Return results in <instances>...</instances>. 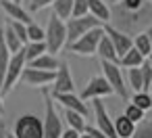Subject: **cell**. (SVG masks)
<instances>
[{
    "instance_id": "6",
    "label": "cell",
    "mask_w": 152,
    "mask_h": 138,
    "mask_svg": "<svg viewBox=\"0 0 152 138\" xmlns=\"http://www.w3.org/2000/svg\"><path fill=\"white\" fill-rule=\"evenodd\" d=\"M100 67H102V77L113 88V94H117L123 100H127L129 98V92H127V86H125V77H123L121 67L117 63H108V61H100Z\"/></svg>"
},
{
    "instance_id": "26",
    "label": "cell",
    "mask_w": 152,
    "mask_h": 138,
    "mask_svg": "<svg viewBox=\"0 0 152 138\" xmlns=\"http://www.w3.org/2000/svg\"><path fill=\"white\" fill-rule=\"evenodd\" d=\"M65 119H67V123H69V128L71 130H75V132H83L86 130V125H88V121H86V117L83 115H79V113H75V111H65Z\"/></svg>"
},
{
    "instance_id": "44",
    "label": "cell",
    "mask_w": 152,
    "mask_h": 138,
    "mask_svg": "<svg viewBox=\"0 0 152 138\" xmlns=\"http://www.w3.org/2000/svg\"><path fill=\"white\" fill-rule=\"evenodd\" d=\"M7 138H15V136H13V134H11V132H7Z\"/></svg>"
},
{
    "instance_id": "4",
    "label": "cell",
    "mask_w": 152,
    "mask_h": 138,
    "mask_svg": "<svg viewBox=\"0 0 152 138\" xmlns=\"http://www.w3.org/2000/svg\"><path fill=\"white\" fill-rule=\"evenodd\" d=\"M15 138H44V128H42V117L34 113H25L15 119L13 132Z\"/></svg>"
},
{
    "instance_id": "30",
    "label": "cell",
    "mask_w": 152,
    "mask_h": 138,
    "mask_svg": "<svg viewBox=\"0 0 152 138\" xmlns=\"http://www.w3.org/2000/svg\"><path fill=\"white\" fill-rule=\"evenodd\" d=\"M46 34H44V27L38 25L36 21H31L27 25V42H44Z\"/></svg>"
},
{
    "instance_id": "23",
    "label": "cell",
    "mask_w": 152,
    "mask_h": 138,
    "mask_svg": "<svg viewBox=\"0 0 152 138\" xmlns=\"http://www.w3.org/2000/svg\"><path fill=\"white\" fill-rule=\"evenodd\" d=\"M146 59L135 50V48H131V50H127L121 59H119V67H125V69H135V67H142V63H144Z\"/></svg>"
},
{
    "instance_id": "20",
    "label": "cell",
    "mask_w": 152,
    "mask_h": 138,
    "mask_svg": "<svg viewBox=\"0 0 152 138\" xmlns=\"http://www.w3.org/2000/svg\"><path fill=\"white\" fill-rule=\"evenodd\" d=\"M48 50H46V44L44 42H27L25 46H23V57H25V65H29L31 61H36L38 57H42V55H46Z\"/></svg>"
},
{
    "instance_id": "25",
    "label": "cell",
    "mask_w": 152,
    "mask_h": 138,
    "mask_svg": "<svg viewBox=\"0 0 152 138\" xmlns=\"http://www.w3.org/2000/svg\"><path fill=\"white\" fill-rule=\"evenodd\" d=\"M133 48H135L144 59H148V57L152 55V46H150V40H148L146 32H142V34L133 36Z\"/></svg>"
},
{
    "instance_id": "13",
    "label": "cell",
    "mask_w": 152,
    "mask_h": 138,
    "mask_svg": "<svg viewBox=\"0 0 152 138\" xmlns=\"http://www.w3.org/2000/svg\"><path fill=\"white\" fill-rule=\"evenodd\" d=\"M21 82L25 86H31V88H46L54 82V73L50 71H40V69H31V67H25L23 73H21Z\"/></svg>"
},
{
    "instance_id": "16",
    "label": "cell",
    "mask_w": 152,
    "mask_h": 138,
    "mask_svg": "<svg viewBox=\"0 0 152 138\" xmlns=\"http://www.w3.org/2000/svg\"><path fill=\"white\" fill-rule=\"evenodd\" d=\"M88 13L94 19H98L102 25L110 23V4L104 0H88Z\"/></svg>"
},
{
    "instance_id": "2",
    "label": "cell",
    "mask_w": 152,
    "mask_h": 138,
    "mask_svg": "<svg viewBox=\"0 0 152 138\" xmlns=\"http://www.w3.org/2000/svg\"><path fill=\"white\" fill-rule=\"evenodd\" d=\"M44 34H46L44 44H46L48 55H54V57H56V52H61V50L67 46V27H65V21H61V19H56L54 15H50Z\"/></svg>"
},
{
    "instance_id": "12",
    "label": "cell",
    "mask_w": 152,
    "mask_h": 138,
    "mask_svg": "<svg viewBox=\"0 0 152 138\" xmlns=\"http://www.w3.org/2000/svg\"><path fill=\"white\" fill-rule=\"evenodd\" d=\"M102 30H104L106 38L110 40V44H113V48H115V52H117V57H119V59H121L127 50H131V48H133V38H131V36H127V34H123V32L115 30L113 25H102Z\"/></svg>"
},
{
    "instance_id": "48",
    "label": "cell",
    "mask_w": 152,
    "mask_h": 138,
    "mask_svg": "<svg viewBox=\"0 0 152 138\" xmlns=\"http://www.w3.org/2000/svg\"><path fill=\"white\" fill-rule=\"evenodd\" d=\"M150 4H152V2H150Z\"/></svg>"
},
{
    "instance_id": "32",
    "label": "cell",
    "mask_w": 152,
    "mask_h": 138,
    "mask_svg": "<svg viewBox=\"0 0 152 138\" xmlns=\"http://www.w3.org/2000/svg\"><path fill=\"white\" fill-rule=\"evenodd\" d=\"M9 27L15 32V36L19 38V42L25 46V44H27V25H23V23H19V21H9Z\"/></svg>"
},
{
    "instance_id": "47",
    "label": "cell",
    "mask_w": 152,
    "mask_h": 138,
    "mask_svg": "<svg viewBox=\"0 0 152 138\" xmlns=\"http://www.w3.org/2000/svg\"><path fill=\"white\" fill-rule=\"evenodd\" d=\"M146 2H152V0H146Z\"/></svg>"
},
{
    "instance_id": "27",
    "label": "cell",
    "mask_w": 152,
    "mask_h": 138,
    "mask_svg": "<svg viewBox=\"0 0 152 138\" xmlns=\"http://www.w3.org/2000/svg\"><path fill=\"white\" fill-rule=\"evenodd\" d=\"M127 84L133 92H142L144 90V82H142V73H140V67L135 69H127Z\"/></svg>"
},
{
    "instance_id": "43",
    "label": "cell",
    "mask_w": 152,
    "mask_h": 138,
    "mask_svg": "<svg viewBox=\"0 0 152 138\" xmlns=\"http://www.w3.org/2000/svg\"><path fill=\"white\" fill-rule=\"evenodd\" d=\"M79 138H90V136L88 134H79Z\"/></svg>"
},
{
    "instance_id": "22",
    "label": "cell",
    "mask_w": 152,
    "mask_h": 138,
    "mask_svg": "<svg viewBox=\"0 0 152 138\" xmlns=\"http://www.w3.org/2000/svg\"><path fill=\"white\" fill-rule=\"evenodd\" d=\"M71 9H73V0H54L52 2V15L61 21L71 19Z\"/></svg>"
},
{
    "instance_id": "29",
    "label": "cell",
    "mask_w": 152,
    "mask_h": 138,
    "mask_svg": "<svg viewBox=\"0 0 152 138\" xmlns=\"http://www.w3.org/2000/svg\"><path fill=\"white\" fill-rule=\"evenodd\" d=\"M131 138H152V119H142L140 123H135Z\"/></svg>"
},
{
    "instance_id": "21",
    "label": "cell",
    "mask_w": 152,
    "mask_h": 138,
    "mask_svg": "<svg viewBox=\"0 0 152 138\" xmlns=\"http://www.w3.org/2000/svg\"><path fill=\"white\" fill-rule=\"evenodd\" d=\"M0 34H2V40H4V46L9 48V52L11 55H15V52H19L21 48H23V44L19 42V38L15 36V32L9 27V23L4 25V27H0Z\"/></svg>"
},
{
    "instance_id": "11",
    "label": "cell",
    "mask_w": 152,
    "mask_h": 138,
    "mask_svg": "<svg viewBox=\"0 0 152 138\" xmlns=\"http://www.w3.org/2000/svg\"><path fill=\"white\" fill-rule=\"evenodd\" d=\"M110 94H113V88L108 86V82L102 75H94V77H90V82L83 88V92H81L79 98L86 103V100H94V98H106Z\"/></svg>"
},
{
    "instance_id": "9",
    "label": "cell",
    "mask_w": 152,
    "mask_h": 138,
    "mask_svg": "<svg viewBox=\"0 0 152 138\" xmlns=\"http://www.w3.org/2000/svg\"><path fill=\"white\" fill-rule=\"evenodd\" d=\"M92 107H94V119H96V130H100L106 138H117L115 136V125H113V117L108 115L102 98H94L92 100Z\"/></svg>"
},
{
    "instance_id": "37",
    "label": "cell",
    "mask_w": 152,
    "mask_h": 138,
    "mask_svg": "<svg viewBox=\"0 0 152 138\" xmlns=\"http://www.w3.org/2000/svg\"><path fill=\"white\" fill-rule=\"evenodd\" d=\"M81 134H88L90 138H106V136H104V134H102L100 130H96L94 125H86V130H83Z\"/></svg>"
},
{
    "instance_id": "7",
    "label": "cell",
    "mask_w": 152,
    "mask_h": 138,
    "mask_svg": "<svg viewBox=\"0 0 152 138\" xmlns=\"http://www.w3.org/2000/svg\"><path fill=\"white\" fill-rule=\"evenodd\" d=\"M25 57H23V48L15 55H11V61H9V67H7V73H4V80H2V86H0V92H2V96H7L15 84L21 80V73L25 69Z\"/></svg>"
},
{
    "instance_id": "5",
    "label": "cell",
    "mask_w": 152,
    "mask_h": 138,
    "mask_svg": "<svg viewBox=\"0 0 152 138\" xmlns=\"http://www.w3.org/2000/svg\"><path fill=\"white\" fill-rule=\"evenodd\" d=\"M65 27H67V46H71L73 42H77L88 32L102 27V23L98 19H94L92 15H86V17H77V19L71 17L69 21H65Z\"/></svg>"
},
{
    "instance_id": "3",
    "label": "cell",
    "mask_w": 152,
    "mask_h": 138,
    "mask_svg": "<svg viewBox=\"0 0 152 138\" xmlns=\"http://www.w3.org/2000/svg\"><path fill=\"white\" fill-rule=\"evenodd\" d=\"M44 138H61L63 134V119L54 107V100L48 92H44V117H42Z\"/></svg>"
},
{
    "instance_id": "45",
    "label": "cell",
    "mask_w": 152,
    "mask_h": 138,
    "mask_svg": "<svg viewBox=\"0 0 152 138\" xmlns=\"http://www.w3.org/2000/svg\"><path fill=\"white\" fill-rule=\"evenodd\" d=\"M13 2H17V4H21V0H13Z\"/></svg>"
},
{
    "instance_id": "41",
    "label": "cell",
    "mask_w": 152,
    "mask_h": 138,
    "mask_svg": "<svg viewBox=\"0 0 152 138\" xmlns=\"http://www.w3.org/2000/svg\"><path fill=\"white\" fill-rule=\"evenodd\" d=\"M146 63H148V65H150V67H152V55H150V57H148V59H146Z\"/></svg>"
},
{
    "instance_id": "18",
    "label": "cell",
    "mask_w": 152,
    "mask_h": 138,
    "mask_svg": "<svg viewBox=\"0 0 152 138\" xmlns=\"http://www.w3.org/2000/svg\"><path fill=\"white\" fill-rule=\"evenodd\" d=\"M96 55L100 57V61H108V63H117V65H119V57H117V52H115L110 40L106 38V34L100 38L98 48H96Z\"/></svg>"
},
{
    "instance_id": "19",
    "label": "cell",
    "mask_w": 152,
    "mask_h": 138,
    "mask_svg": "<svg viewBox=\"0 0 152 138\" xmlns=\"http://www.w3.org/2000/svg\"><path fill=\"white\" fill-rule=\"evenodd\" d=\"M113 125H115V136L117 138H131L133 130H135V123H131L125 115H119L113 119Z\"/></svg>"
},
{
    "instance_id": "40",
    "label": "cell",
    "mask_w": 152,
    "mask_h": 138,
    "mask_svg": "<svg viewBox=\"0 0 152 138\" xmlns=\"http://www.w3.org/2000/svg\"><path fill=\"white\" fill-rule=\"evenodd\" d=\"M4 115V103H2V92H0V117Z\"/></svg>"
},
{
    "instance_id": "42",
    "label": "cell",
    "mask_w": 152,
    "mask_h": 138,
    "mask_svg": "<svg viewBox=\"0 0 152 138\" xmlns=\"http://www.w3.org/2000/svg\"><path fill=\"white\" fill-rule=\"evenodd\" d=\"M106 2H108V4H117V2H119V0H106Z\"/></svg>"
},
{
    "instance_id": "35",
    "label": "cell",
    "mask_w": 152,
    "mask_h": 138,
    "mask_svg": "<svg viewBox=\"0 0 152 138\" xmlns=\"http://www.w3.org/2000/svg\"><path fill=\"white\" fill-rule=\"evenodd\" d=\"M88 13V0H73V9H71V17H86Z\"/></svg>"
},
{
    "instance_id": "36",
    "label": "cell",
    "mask_w": 152,
    "mask_h": 138,
    "mask_svg": "<svg viewBox=\"0 0 152 138\" xmlns=\"http://www.w3.org/2000/svg\"><path fill=\"white\" fill-rule=\"evenodd\" d=\"M54 0H29V13H36V11H42L46 7H52Z\"/></svg>"
},
{
    "instance_id": "33",
    "label": "cell",
    "mask_w": 152,
    "mask_h": 138,
    "mask_svg": "<svg viewBox=\"0 0 152 138\" xmlns=\"http://www.w3.org/2000/svg\"><path fill=\"white\" fill-rule=\"evenodd\" d=\"M117 4H119L123 11H127V13H137L140 9H144L146 0H119Z\"/></svg>"
},
{
    "instance_id": "28",
    "label": "cell",
    "mask_w": 152,
    "mask_h": 138,
    "mask_svg": "<svg viewBox=\"0 0 152 138\" xmlns=\"http://www.w3.org/2000/svg\"><path fill=\"white\" fill-rule=\"evenodd\" d=\"M9 61H11V52H9V48L4 46L2 34H0V86H2V80H4V73H7Z\"/></svg>"
},
{
    "instance_id": "8",
    "label": "cell",
    "mask_w": 152,
    "mask_h": 138,
    "mask_svg": "<svg viewBox=\"0 0 152 138\" xmlns=\"http://www.w3.org/2000/svg\"><path fill=\"white\" fill-rule=\"evenodd\" d=\"M102 36H104V30L102 27L92 30V32H88L86 36H81L77 42H73L67 48H69V52H75L79 57H92V55H96V48H98V42H100Z\"/></svg>"
},
{
    "instance_id": "14",
    "label": "cell",
    "mask_w": 152,
    "mask_h": 138,
    "mask_svg": "<svg viewBox=\"0 0 152 138\" xmlns=\"http://www.w3.org/2000/svg\"><path fill=\"white\" fill-rule=\"evenodd\" d=\"M52 96V100H56L65 111H75V113H79V115H88V105L75 94V92H69V94H50Z\"/></svg>"
},
{
    "instance_id": "31",
    "label": "cell",
    "mask_w": 152,
    "mask_h": 138,
    "mask_svg": "<svg viewBox=\"0 0 152 138\" xmlns=\"http://www.w3.org/2000/svg\"><path fill=\"white\" fill-rule=\"evenodd\" d=\"M123 115H125L131 123H140L142 119H146V113H144V111H140V109H137L135 105H131V103L127 105V109H125V113H123Z\"/></svg>"
},
{
    "instance_id": "15",
    "label": "cell",
    "mask_w": 152,
    "mask_h": 138,
    "mask_svg": "<svg viewBox=\"0 0 152 138\" xmlns=\"http://www.w3.org/2000/svg\"><path fill=\"white\" fill-rule=\"evenodd\" d=\"M0 7H2V11L9 15V21H19L23 25H29L31 23V13L25 7L13 2V0H0Z\"/></svg>"
},
{
    "instance_id": "24",
    "label": "cell",
    "mask_w": 152,
    "mask_h": 138,
    "mask_svg": "<svg viewBox=\"0 0 152 138\" xmlns=\"http://www.w3.org/2000/svg\"><path fill=\"white\" fill-rule=\"evenodd\" d=\"M129 103L135 105L140 111L146 113V111L152 109V94H150V92H144V90H142V92H133V96L129 98Z\"/></svg>"
},
{
    "instance_id": "39",
    "label": "cell",
    "mask_w": 152,
    "mask_h": 138,
    "mask_svg": "<svg viewBox=\"0 0 152 138\" xmlns=\"http://www.w3.org/2000/svg\"><path fill=\"white\" fill-rule=\"evenodd\" d=\"M7 128H4V123H0V138H7Z\"/></svg>"
},
{
    "instance_id": "46",
    "label": "cell",
    "mask_w": 152,
    "mask_h": 138,
    "mask_svg": "<svg viewBox=\"0 0 152 138\" xmlns=\"http://www.w3.org/2000/svg\"><path fill=\"white\" fill-rule=\"evenodd\" d=\"M150 94H152V84H150Z\"/></svg>"
},
{
    "instance_id": "1",
    "label": "cell",
    "mask_w": 152,
    "mask_h": 138,
    "mask_svg": "<svg viewBox=\"0 0 152 138\" xmlns=\"http://www.w3.org/2000/svg\"><path fill=\"white\" fill-rule=\"evenodd\" d=\"M108 25H113L115 30L133 38L152 25V4L146 2L144 9H140L137 13H127L119 4H110V23Z\"/></svg>"
},
{
    "instance_id": "17",
    "label": "cell",
    "mask_w": 152,
    "mask_h": 138,
    "mask_svg": "<svg viewBox=\"0 0 152 138\" xmlns=\"http://www.w3.org/2000/svg\"><path fill=\"white\" fill-rule=\"evenodd\" d=\"M58 65H61V61L54 57V55H42V57H38L36 61H31L27 67H31V69H40V71H50V73H56V69H58Z\"/></svg>"
},
{
    "instance_id": "34",
    "label": "cell",
    "mask_w": 152,
    "mask_h": 138,
    "mask_svg": "<svg viewBox=\"0 0 152 138\" xmlns=\"http://www.w3.org/2000/svg\"><path fill=\"white\" fill-rule=\"evenodd\" d=\"M140 73H142V82H144V92H150V84H152V67H150L146 61L142 63Z\"/></svg>"
},
{
    "instance_id": "10",
    "label": "cell",
    "mask_w": 152,
    "mask_h": 138,
    "mask_svg": "<svg viewBox=\"0 0 152 138\" xmlns=\"http://www.w3.org/2000/svg\"><path fill=\"white\" fill-rule=\"evenodd\" d=\"M75 92V80L71 75V69L65 61H61L56 73H54V82H52V92L50 94H69Z\"/></svg>"
},
{
    "instance_id": "38",
    "label": "cell",
    "mask_w": 152,
    "mask_h": 138,
    "mask_svg": "<svg viewBox=\"0 0 152 138\" xmlns=\"http://www.w3.org/2000/svg\"><path fill=\"white\" fill-rule=\"evenodd\" d=\"M61 138H79V132H75V130H71V128H67V130H63V134H61Z\"/></svg>"
}]
</instances>
